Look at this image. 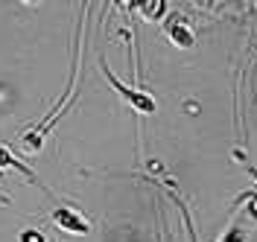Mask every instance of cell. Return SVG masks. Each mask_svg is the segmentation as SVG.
<instances>
[{
	"label": "cell",
	"mask_w": 257,
	"mask_h": 242,
	"mask_svg": "<svg viewBox=\"0 0 257 242\" xmlns=\"http://www.w3.org/2000/svg\"><path fill=\"white\" fill-rule=\"evenodd\" d=\"M99 70L105 73L108 85H111L114 91L126 99V102H128V105H132L138 114H158V102H155V97H152L149 91H141V88H132V85H126V82H120L117 76H114V70L108 67V62H105L102 56H99Z\"/></svg>",
	"instance_id": "1"
},
{
	"label": "cell",
	"mask_w": 257,
	"mask_h": 242,
	"mask_svg": "<svg viewBox=\"0 0 257 242\" xmlns=\"http://www.w3.org/2000/svg\"><path fill=\"white\" fill-rule=\"evenodd\" d=\"M70 94H73V85H67V91H64V97H62V102L50 111V117L38 126V129H30L24 137H21V146L27 149V152H41V146H44V137H47V131H50V126L59 120V114L67 108V102H70Z\"/></svg>",
	"instance_id": "2"
},
{
	"label": "cell",
	"mask_w": 257,
	"mask_h": 242,
	"mask_svg": "<svg viewBox=\"0 0 257 242\" xmlns=\"http://www.w3.org/2000/svg\"><path fill=\"white\" fill-rule=\"evenodd\" d=\"M53 222L62 227L64 233H73V236H88L91 233V222L82 216L79 210L64 207V204H59V207L53 210Z\"/></svg>",
	"instance_id": "3"
},
{
	"label": "cell",
	"mask_w": 257,
	"mask_h": 242,
	"mask_svg": "<svg viewBox=\"0 0 257 242\" xmlns=\"http://www.w3.org/2000/svg\"><path fill=\"white\" fill-rule=\"evenodd\" d=\"M164 33H167V38L181 50L196 47V35H193V30L181 21V18H164Z\"/></svg>",
	"instance_id": "4"
},
{
	"label": "cell",
	"mask_w": 257,
	"mask_h": 242,
	"mask_svg": "<svg viewBox=\"0 0 257 242\" xmlns=\"http://www.w3.org/2000/svg\"><path fill=\"white\" fill-rule=\"evenodd\" d=\"M0 169H15V172H21L30 184H35V187H41V190H44V181L35 175L24 161H18L15 155H12V149H6V146H0Z\"/></svg>",
	"instance_id": "5"
},
{
	"label": "cell",
	"mask_w": 257,
	"mask_h": 242,
	"mask_svg": "<svg viewBox=\"0 0 257 242\" xmlns=\"http://www.w3.org/2000/svg\"><path fill=\"white\" fill-rule=\"evenodd\" d=\"M132 9H138L146 21H164L167 18V3L164 0H149V3H135Z\"/></svg>",
	"instance_id": "6"
},
{
	"label": "cell",
	"mask_w": 257,
	"mask_h": 242,
	"mask_svg": "<svg viewBox=\"0 0 257 242\" xmlns=\"http://www.w3.org/2000/svg\"><path fill=\"white\" fill-rule=\"evenodd\" d=\"M245 239H248V230H245L240 222H234V225L228 227V233H225L219 242H245Z\"/></svg>",
	"instance_id": "7"
},
{
	"label": "cell",
	"mask_w": 257,
	"mask_h": 242,
	"mask_svg": "<svg viewBox=\"0 0 257 242\" xmlns=\"http://www.w3.org/2000/svg\"><path fill=\"white\" fill-rule=\"evenodd\" d=\"M18 242H47V236L41 233V227H24L18 233Z\"/></svg>",
	"instance_id": "8"
},
{
	"label": "cell",
	"mask_w": 257,
	"mask_h": 242,
	"mask_svg": "<svg viewBox=\"0 0 257 242\" xmlns=\"http://www.w3.org/2000/svg\"><path fill=\"white\" fill-rule=\"evenodd\" d=\"M237 204H245V213H251L257 222V193H242L237 195Z\"/></svg>",
	"instance_id": "9"
},
{
	"label": "cell",
	"mask_w": 257,
	"mask_h": 242,
	"mask_svg": "<svg viewBox=\"0 0 257 242\" xmlns=\"http://www.w3.org/2000/svg\"><path fill=\"white\" fill-rule=\"evenodd\" d=\"M245 172H248V175L254 178V184H257V166H245Z\"/></svg>",
	"instance_id": "10"
}]
</instances>
